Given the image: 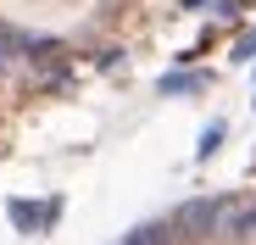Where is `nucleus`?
Segmentation results:
<instances>
[{
  "label": "nucleus",
  "instance_id": "39448f33",
  "mask_svg": "<svg viewBox=\"0 0 256 245\" xmlns=\"http://www.w3.org/2000/svg\"><path fill=\"white\" fill-rule=\"evenodd\" d=\"M195 90H200L195 72H167V78H162V95H195Z\"/></svg>",
  "mask_w": 256,
  "mask_h": 245
},
{
  "label": "nucleus",
  "instance_id": "20e7f679",
  "mask_svg": "<svg viewBox=\"0 0 256 245\" xmlns=\"http://www.w3.org/2000/svg\"><path fill=\"white\" fill-rule=\"evenodd\" d=\"M167 240H173V223H145L128 234V245H167Z\"/></svg>",
  "mask_w": 256,
  "mask_h": 245
},
{
  "label": "nucleus",
  "instance_id": "7ed1b4c3",
  "mask_svg": "<svg viewBox=\"0 0 256 245\" xmlns=\"http://www.w3.org/2000/svg\"><path fill=\"white\" fill-rule=\"evenodd\" d=\"M223 140H228V122H223V117H212L206 128H200V145H195V156H200V162H206V156H218V150H223Z\"/></svg>",
  "mask_w": 256,
  "mask_h": 245
},
{
  "label": "nucleus",
  "instance_id": "f257e3e1",
  "mask_svg": "<svg viewBox=\"0 0 256 245\" xmlns=\"http://www.w3.org/2000/svg\"><path fill=\"white\" fill-rule=\"evenodd\" d=\"M6 212H12V228L17 234H39V228H50L56 218H62V195H50V200H6Z\"/></svg>",
  "mask_w": 256,
  "mask_h": 245
},
{
  "label": "nucleus",
  "instance_id": "423d86ee",
  "mask_svg": "<svg viewBox=\"0 0 256 245\" xmlns=\"http://www.w3.org/2000/svg\"><path fill=\"white\" fill-rule=\"evenodd\" d=\"M228 212H234V206H228ZM234 218H240V223H234V228H240V234H256V206H240V212H234Z\"/></svg>",
  "mask_w": 256,
  "mask_h": 245
},
{
  "label": "nucleus",
  "instance_id": "0eeeda50",
  "mask_svg": "<svg viewBox=\"0 0 256 245\" xmlns=\"http://www.w3.org/2000/svg\"><path fill=\"white\" fill-rule=\"evenodd\" d=\"M256 56V39H240V45H234V62H250Z\"/></svg>",
  "mask_w": 256,
  "mask_h": 245
},
{
  "label": "nucleus",
  "instance_id": "f03ea898",
  "mask_svg": "<svg viewBox=\"0 0 256 245\" xmlns=\"http://www.w3.org/2000/svg\"><path fill=\"white\" fill-rule=\"evenodd\" d=\"M223 212H228V200H190V206H178L173 223H184L195 234H212V228H223Z\"/></svg>",
  "mask_w": 256,
  "mask_h": 245
}]
</instances>
